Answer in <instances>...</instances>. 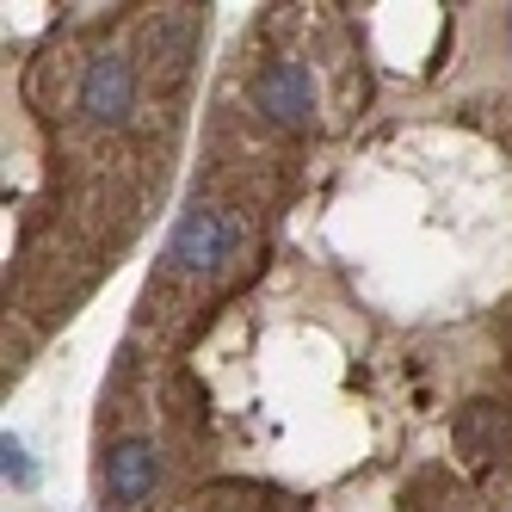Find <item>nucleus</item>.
<instances>
[{
  "label": "nucleus",
  "instance_id": "1",
  "mask_svg": "<svg viewBox=\"0 0 512 512\" xmlns=\"http://www.w3.org/2000/svg\"><path fill=\"white\" fill-rule=\"evenodd\" d=\"M235 216L223 204H192L186 216H179V229L167 241V260L179 272H192V278H210V272H223V260L235 253Z\"/></svg>",
  "mask_w": 512,
  "mask_h": 512
},
{
  "label": "nucleus",
  "instance_id": "2",
  "mask_svg": "<svg viewBox=\"0 0 512 512\" xmlns=\"http://www.w3.org/2000/svg\"><path fill=\"white\" fill-rule=\"evenodd\" d=\"M253 105L278 124V130H309L315 124V75L297 56H272L253 75Z\"/></svg>",
  "mask_w": 512,
  "mask_h": 512
},
{
  "label": "nucleus",
  "instance_id": "3",
  "mask_svg": "<svg viewBox=\"0 0 512 512\" xmlns=\"http://www.w3.org/2000/svg\"><path fill=\"white\" fill-rule=\"evenodd\" d=\"M81 112L99 130H118L136 112V68H130V56L105 50V56L87 62V75H81Z\"/></svg>",
  "mask_w": 512,
  "mask_h": 512
},
{
  "label": "nucleus",
  "instance_id": "4",
  "mask_svg": "<svg viewBox=\"0 0 512 512\" xmlns=\"http://www.w3.org/2000/svg\"><path fill=\"white\" fill-rule=\"evenodd\" d=\"M155 488H161V457L149 438H124L105 451V500L112 506H142Z\"/></svg>",
  "mask_w": 512,
  "mask_h": 512
},
{
  "label": "nucleus",
  "instance_id": "5",
  "mask_svg": "<svg viewBox=\"0 0 512 512\" xmlns=\"http://www.w3.org/2000/svg\"><path fill=\"white\" fill-rule=\"evenodd\" d=\"M149 56H155V75H167V81L186 75L192 56H198V13H192V7L161 13V19L149 25Z\"/></svg>",
  "mask_w": 512,
  "mask_h": 512
},
{
  "label": "nucleus",
  "instance_id": "6",
  "mask_svg": "<svg viewBox=\"0 0 512 512\" xmlns=\"http://www.w3.org/2000/svg\"><path fill=\"white\" fill-rule=\"evenodd\" d=\"M506 438H512V420H506V408H494V401H475V408L457 414V445H463L469 457L506 451Z\"/></svg>",
  "mask_w": 512,
  "mask_h": 512
},
{
  "label": "nucleus",
  "instance_id": "7",
  "mask_svg": "<svg viewBox=\"0 0 512 512\" xmlns=\"http://www.w3.org/2000/svg\"><path fill=\"white\" fill-rule=\"evenodd\" d=\"M0 469H7V482H19V488H31V482H38V469H31V451L19 445L13 432L0 438Z\"/></svg>",
  "mask_w": 512,
  "mask_h": 512
}]
</instances>
